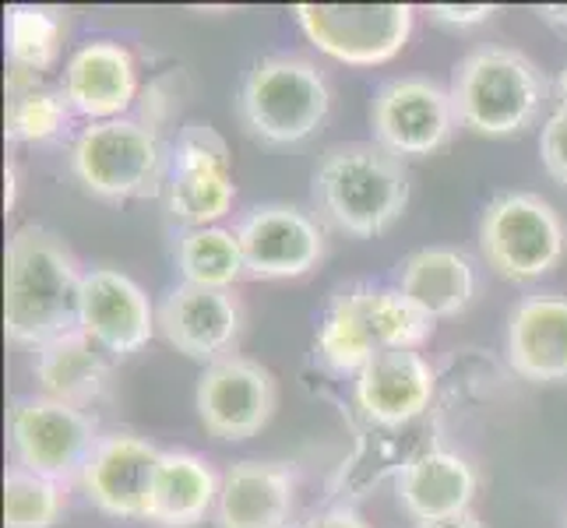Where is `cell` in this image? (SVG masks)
<instances>
[{
    "instance_id": "31",
    "label": "cell",
    "mask_w": 567,
    "mask_h": 528,
    "mask_svg": "<svg viewBox=\"0 0 567 528\" xmlns=\"http://www.w3.org/2000/svg\"><path fill=\"white\" fill-rule=\"evenodd\" d=\"M297 528H370V525L353 511V507H328V511L310 515Z\"/></svg>"
},
{
    "instance_id": "24",
    "label": "cell",
    "mask_w": 567,
    "mask_h": 528,
    "mask_svg": "<svg viewBox=\"0 0 567 528\" xmlns=\"http://www.w3.org/2000/svg\"><path fill=\"white\" fill-rule=\"evenodd\" d=\"M32 370L47 398L68 402L78 408L100 398L110 384V363L103 356V349L82 328L39 345Z\"/></svg>"
},
{
    "instance_id": "3",
    "label": "cell",
    "mask_w": 567,
    "mask_h": 528,
    "mask_svg": "<svg viewBox=\"0 0 567 528\" xmlns=\"http://www.w3.org/2000/svg\"><path fill=\"white\" fill-rule=\"evenodd\" d=\"M434 318L402 297L395 286L357 282L331 297L318 324V356L336 374L360 370L395 349H420L434 335Z\"/></svg>"
},
{
    "instance_id": "18",
    "label": "cell",
    "mask_w": 567,
    "mask_h": 528,
    "mask_svg": "<svg viewBox=\"0 0 567 528\" xmlns=\"http://www.w3.org/2000/svg\"><path fill=\"white\" fill-rule=\"evenodd\" d=\"M61 89L71 110L89 124L121 121L138 100V64L127 46L113 39H95L71 53Z\"/></svg>"
},
{
    "instance_id": "4",
    "label": "cell",
    "mask_w": 567,
    "mask_h": 528,
    "mask_svg": "<svg viewBox=\"0 0 567 528\" xmlns=\"http://www.w3.org/2000/svg\"><path fill=\"white\" fill-rule=\"evenodd\" d=\"M447 92L462 127L486 138H507L536 121L550 85L522 50L480 46L455 64Z\"/></svg>"
},
{
    "instance_id": "21",
    "label": "cell",
    "mask_w": 567,
    "mask_h": 528,
    "mask_svg": "<svg viewBox=\"0 0 567 528\" xmlns=\"http://www.w3.org/2000/svg\"><path fill=\"white\" fill-rule=\"evenodd\" d=\"M395 497H399V507L413 521L452 518L462 511H473L476 473L462 455L434 447V452L409 458L399 468Z\"/></svg>"
},
{
    "instance_id": "27",
    "label": "cell",
    "mask_w": 567,
    "mask_h": 528,
    "mask_svg": "<svg viewBox=\"0 0 567 528\" xmlns=\"http://www.w3.org/2000/svg\"><path fill=\"white\" fill-rule=\"evenodd\" d=\"M64 39V18L53 8L11 4L8 8V56L14 71L39 74L47 71Z\"/></svg>"
},
{
    "instance_id": "34",
    "label": "cell",
    "mask_w": 567,
    "mask_h": 528,
    "mask_svg": "<svg viewBox=\"0 0 567 528\" xmlns=\"http://www.w3.org/2000/svg\"><path fill=\"white\" fill-rule=\"evenodd\" d=\"M554 92H557V106H560V110H567V68L557 74V85H554Z\"/></svg>"
},
{
    "instance_id": "32",
    "label": "cell",
    "mask_w": 567,
    "mask_h": 528,
    "mask_svg": "<svg viewBox=\"0 0 567 528\" xmlns=\"http://www.w3.org/2000/svg\"><path fill=\"white\" fill-rule=\"evenodd\" d=\"M413 528H486L473 511H462L452 518H437V521H416Z\"/></svg>"
},
{
    "instance_id": "10",
    "label": "cell",
    "mask_w": 567,
    "mask_h": 528,
    "mask_svg": "<svg viewBox=\"0 0 567 528\" xmlns=\"http://www.w3.org/2000/svg\"><path fill=\"white\" fill-rule=\"evenodd\" d=\"M292 18L321 53L353 68L388 64L413 35L409 4H297Z\"/></svg>"
},
{
    "instance_id": "15",
    "label": "cell",
    "mask_w": 567,
    "mask_h": 528,
    "mask_svg": "<svg viewBox=\"0 0 567 528\" xmlns=\"http://www.w3.org/2000/svg\"><path fill=\"white\" fill-rule=\"evenodd\" d=\"M82 331L110 356H134L159 331L145 289L116 268H89L82 286Z\"/></svg>"
},
{
    "instance_id": "11",
    "label": "cell",
    "mask_w": 567,
    "mask_h": 528,
    "mask_svg": "<svg viewBox=\"0 0 567 528\" xmlns=\"http://www.w3.org/2000/svg\"><path fill=\"white\" fill-rule=\"evenodd\" d=\"M374 142L399 159H426L441 152L458 127L452 92L430 77H391L370 103Z\"/></svg>"
},
{
    "instance_id": "22",
    "label": "cell",
    "mask_w": 567,
    "mask_h": 528,
    "mask_svg": "<svg viewBox=\"0 0 567 528\" xmlns=\"http://www.w3.org/2000/svg\"><path fill=\"white\" fill-rule=\"evenodd\" d=\"M219 479L194 452H163L152 473L145 521L155 528H198L219 500Z\"/></svg>"
},
{
    "instance_id": "16",
    "label": "cell",
    "mask_w": 567,
    "mask_h": 528,
    "mask_svg": "<svg viewBox=\"0 0 567 528\" xmlns=\"http://www.w3.org/2000/svg\"><path fill=\"white\" fill-rule=\"evenodd\" d=\"M159 447L138 434H106L89 455L82 486L89 500L110 518L145 521L152 473L159 465Z\"/></svg>"
},
{
    "instance_id": "26",
    "label": "cell",
    "mask_w": 567,
    "mask_h": 528,
    "mask_svg": "<svg viewBox=\"0 0 567 528\" xmlns=\"http://www.w3.org/2000/svg\"><path fill=\"white\" fill-rule=\"evenodd\" d=\"M177 268L184 282L190 286L233 289V282H240L247 276L237 229H223V226L184 229L177 240Z\"/></svg>"
},
{
    "instance_id": "28",
    "label": "cell",
    "mask_w": 567,
    "mask_h": 528,
    "mask_svg": "<svg viewBox=\"0 0 567 528\" xmlns=\"http://www.w3.org/2000/svg\"><path fill=\"white\" fill-rule=\"evenodd\" d=\"M64 515V486L11 465L4 476L8 528H50Z\"/></svg>"
},
{
    "instance_id": "20",
    "label": "cell",
    "mask_w": 567,
    "mask_h": 528,
    "mask_svg": "<svg viewBox=\"0 0 567 528\" xmlns=\"http://www.w3.org/2000/svg\"><path fill=\"white\" fill-rule=\"evenodd\" d=\"M507 363L533 384L567 381V297H525L507 321Z\"/></svg>"
},
{
    "instance_id": "12",
    "label": "cell",
    "mask_w": 567,
    "mask_h": 528,
    "mask_svg": "<svg viewBox=\"0 0 567 528\" xmlns=\"http://www.w3.org/2000/svg\"><path fill=\"white\" fill-rule=\"evenodd\" d=\"M202 426L219 441H247L261 434L279 405V384L271 370L247 356H226L202 370L194 387Z\"/></svg>"
},
{
    "instance_id": "19",
    "label": "cell",
    "mask_w": 567,
    "mask_h": 528,
    "mask_svg": "<svg viewBox=\"0 0 567 528\" xmlns=\"http://www.w3.org/2000/svg\"><path fill=\"white\" fill-rule=\"evenodd\" d=\"M437 377L416 349H395L370 360L357 374V405L378 426H405L434 402Z\"/></svg>"
},
{
    "instance_id": "25",
    "label": "cell",
    "mask_w": 567,
    "mask_h": 528,
    "mask_svg": "<svg viewBox=\"0 0 567 528\" xmlns=\"http://www.w3.org/2000/svg\"><path fill=\"white\" fill-rule=\"evenodd\" d=\"M71 103L64 89L47 85L39 74L11 71L8 77V138L35 145L50 142L53 134H61L71 121Z\"/></svg>"
},
{
    "instance_id": "30",
    "label": "cell",
    "mask_w": 567,
    "mask_h": 528,
    "mask_svg": "<svg viewBox=\"0 0 567 528\" xmlns=\"http://www.w3.org/2000/svg\"><path fill=\"white\" fill-rule=\"evenodd\" d=\"M426 14H430V22L444 29H473V25L491 22L497 14V4H434V8H426Z\"/></svg>"
},
{
    "instance_id": "6",
    "label": "cell",
    "mask_w": 567,
    "mask_h": 528,
    "mask_svg": "<svg viewBox=\"0 0 567 528\" xmlns=\"http://www.w3.org/2000/svg\"><path fill=\"white\" fill-rule=\"evenodd\" d=\"M169 155L159 131L134 116L89 124L71 145V173L95 198H152L166 187Z\"/></svg>"
},
{
    "instance_id": "13",
    "label": "cell",
    "mask_w": 567,
    "mask_h": 528,
    "mask_svg": "<svg viewBox=\"0 0 567 528\" xmlns=\"http://www.w3.org/2000/svg\"><path fill=\"white\" fill-rule=\"evenodd\" d=\"M237 240L247 279H300L324 258V226L282 201L250 208L237 226Z\"/></svg>"
},
{
    "instance_id": "8",
    "label": "cell",
    "mask_w": 567,
    "mask_h": 528,
    "mask_svg": "<svg viewBox=\"0 0 567 528\" xmlns=\"http://www.w3.org/2000/svg\"><path fill=\"white\" fill-rule=\"evenodd\" d=\"M8 444L14 465L53 483H82L100 429L85 408L47 395L18 398L8 413Z\"/></svg>"
},
{
    "instance_id": "9",
    "label": "cell",
    "mask_w": 567,
    "mask_h": 528,
    "mask_svg": "<svg viewBox=\"0 0 567 528\" xmlns=\"http://www.w3.org/2000/svg\"><path fill=\"white\" fill-rule=\"evenodd\" d=\"M166 211L184 229H205L229 215L237 201L233 184V155L229 145L212 124L190 121L181 127L169 148L166 166Z\"/></svg>"
},
{
    "instance_id": "33",
    "label": "cell",
    "mask_w": 567,
    "mask_h": 528,
    "mask_svg": "<svg viewBox=\"0 0 567 528\" xmlns=\"http://www.w3.org/2000/svg\"><path fill=\"white\" fill-rule=\"evenodd\" d=\"M539 18L546 25H554L560 32H567V4H543L539 8Z\"/></svg>"
},
{
    "instance_id": "14",
    "label": "cell",
    "mask_w": 567,
    "mask_h": 528,
    "mask_svg": "<svg viewBox=\"0 0 567 528\" xmlns=\"http://www.w3.org/2000/svg\"><path fill=\"white\" fill-rule=\"evenodd\" d=\"M159 335L184 352L187 360L215 363L233 356L244 331V307L233 297V289H205L181 282L166 289V297L155 310Z\"/></svg>"
},
{
    "instance_id": "17",
    "label": "cell",
    "mask_w": 567,
    "mask_h": 528,
    "mask_svg": "<svg viewBox=\"0 0 567 528\" xmlns=\"http://www.w3.org/2000/svg\"><path fill=\"white\" fill-rule=\"evenodd\" d=\"M292 511L297 473L282 462L247 458L223 473L212 518L219 528H292Z\"/></svg>"
},
{
    "instance_id": "23",
    "label": "cell",
    "mask_w": 567,
    "mask_h": 528,
    "mask_svg": "<svg viewBox=\"0 0 567 528\" xmlns=\"http://www.w3.org/2000/svg\"><path fill=\"white\" fill-rule=\"evenodd\" d=\"M395 289L426 318H458L476 297V268L455 247H423L395 268Z\"/></svg>"
},
{
    "instance_id": "7",
    "label": "cell",
    "mask_w": 567,
    "mask_h": 528,
    "mask_svg": "<svg viewBox=\"0 0 567 528\" xmlns=\"http://www.w3.org/2000/svg\"><path fill=\"white\" fill-rule=\"evenodd\" d=\"M564 222L554 205L529 190H507L480 215V250L501 279L536 282L564 258Z\"/></svg>"
},
{
    "instance_id": "2",
    "label": "cell",
    "mask_w": 567,
    "mask_h": 528,
    "mask_svg": "<svg viewBox=\"0 0 567 528\" xmlns=\"http://www.w3.org/2000/svg\"><path fill=\"white\" fill-rule=\"evenodd\" d=\"M321 219L349 237H381L409 205V173L399 155L378 142H349L328 148L310 180Z\"/></svg>"
},
{
    "instance_id": "1",
    "label": "cell",
    "mask_w": 567,
    "mask_h": 528,
    "mask_svg": "<svg viewBox=\"0 0 567 528\" xmlns=\"http://www.w3.org/2000/svg\"><path fill=\"white\" fill-rule=\"evenodd\" d=\"M82 286L71 247L47 226H22L8 240L4 328L18 345L39 349L82 328Z\"/></svg>"
},
{
    "instance_id": "5",
    "label": "cell",
    "mask_w": 567,
    "mask_h": 528,
    "mask_svg": "<svg viewBox=\"0 0 567 528\" xmlns=\"http://www.w3.org/2000/svg\"><path fill=\"white\" fill-rule=\"evenodd\" d=\"M331 110V89L318 64L297 53L261 56L237 92V113L250 138L297 145L310 138Z\"/></svg>"
},
{
    "instance_id": "29",
    "label": "cell",
    "mask_w": 567,
    "mask_h": 528,
    "mask_svg": "<svg viewBox=\"0 0 567 528\" xmlns=\"http://www.w3.org/2000/svg\"><path fill=\"white\" fill-rule=\"evenodd\" d=\"M539 159L543 169L567 187V110L560 106L546 116V124L539 131Z\"/></svg>"
}]
</instances>
